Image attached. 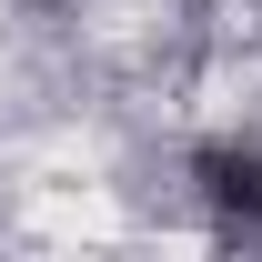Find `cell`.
I'll list each match as a JSON object with an SVG mask.
<instances>
[{
  "mask_svg": "<svg viewBox=\"0 0 262 262\" xmlns=\"http://www.w3.org/2000/svg\"><path fill=\"white\" fill-rule=\"evenodd\" d=\"M202 182H212V202H222V222H262V162L252 151H212Z\"/></svg>",
  "mask_w": 262,
  "mask_h": 262,
  "instance_id": "1",
  "label": "cell"
}]
</instances>
